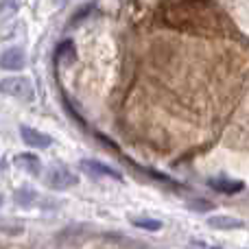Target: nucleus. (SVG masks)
<instances>
[{
  "label": "nucleus",
  "instance_id": "1",
  "mask_svg": "<svg viewBox=\"0 0 249 249\" xmlns=\"http://www.w3.org/2000/svg\"><path fill=\"white\" fill-rule=\"evenodd\" d=\"M0 94L31 103V101H35V86L26 77H4L0 81Z\"/></svg>",
  "mask_w": 249,
  "mask_h": 249
},
{
  "label": "nucleus",
  "instance_id": "2",
  "mask_svg": "<svg viewBox=\"0 0 249 249\" xmlns=\"http://www.w3.org/2000/svg\"><path fill=\"white\" fill-rule=\"evenodd\" d=\"M44 179H46L48 188H53V190H68L79 184V175L70 171L66 164H53L46 171Z\"/></svg>",
  "mask_w": 249,
  "mask_h": 249
},
{
  "label": "nucleus",
  "instance_id": "3",
  "mask_svg": "<svg viewBox=\"0 0 249 249\" xmlns=\"http://www.w3.org/2000/svg\"><path fill=\"white\" fill-rule=\"evenodd\" d=\"M79 168H81L86 175L94 177V179H116V181L123 179V173L118 171V168L99 162V160H81Z\"/></svg>",
  "mask_w": 249,
  "mask_h": 249
},
{
  "label": "nucleus",
  "instance_id": "4",
  "mask_svg": "<svg viewBox=\"0 0 249 249\" xmlns=\"http://www.w3.org/2000/svg\"><path fill=\"white\" fill-rule=\"evenodd\" d=\"M20 136L24 140V144L31 146V149H48L53 144V138L48 133L39 131L35 127H29V124H22L20 127Z\"/></svg>",
  "mask_w": 249,
  "mask_h": 249
},
{
  "label": "nucleus",
  "instance_id": "5",
  "mask_svg": "<svg viewBox=\"0 0 249 249\" xmlns=\"http://www.w3.org/2000/svg\"><path fill=\"white\" fill-rule=\"evenodd\" d=\"M26 66V57H24V51L22 48H9L0 55V68L2 70H9V72H18Z\"/></svg>",
  "mask_w": 249,
  "mask_h": 249
},
{
  "label": "nucleus",
  "instance_id": "6",
  "mask_svg": "<svg viewBox=\"0 0 249 249\" xmlns=\"http://www.w3.org/2000/svg\"><path fill=\"white\" fill-rule=\"evenodd\" d=\"M208 186L216 193H223V195H236L245 188V184L238 179H230V177H210L208 179Z\"/></svg>",
  "mask_w": 249,
  "mask_h": 249
},
{
  "label": "nucleus",
  "instance_id": "7",
  "mask_svg": "<svg viewBox=\"0 0 249 249\" xmlns=\"http://www.w3.org/2000/svg\"><path fill=\"white\" fill-rule=\"evenodd\" d=\"M208 225L214 230H243L245 223L236 216H230V214H216V216H210L208 219Z\"/></svg>",
  "mask_w": 249,
  "mask_h": 249
},
{
  "label": "nucleus",
  "instance_id": "8",
  "mask_svg": "<svg viewBox=\"0 0 249 249\" xmlns=\"http://www.w3.org/2000/svg\"><path fill=\"white\" fill-rule=\"evenodd\" d=\"M13 162H16L24 173H29V175H33V177L39 175V171H42V162H39V158L33 153H20V155H16Z\"/></svg>",
  "mask_w": 249,
  "mask_h": 249
},
{
  "label": "nucleus",
  "instance_id": "9",
  "mask_svg": "<svg viewBox=\"0 0 249 249\" xmlns=\"http://www.w3.org/2000/svg\"><path fill=\"white\" fill-rule=\"evenodd\" d=\"M129 223H131L133 228L146 230V232H158V230H162V221L146 219V216H131V219H129Z\"/></svg>",
  "mask_w": 249,
  "mask_h": 249
},
{
  "label": "nucleus",
  "instance_id": "10",
  "mask_svg": "<svg viewBox=\"0 0 249 249\" xmlns=\"http://www.w3.org/2000/svg\"><path fill=\"white\" fill-rule=\"evenodd\" d=\"M13 197H16V201L20 203V206H31V203H35V199H37V193L31 188H20L13 193Z\"/></svg>",
  "mask_w": 249,
  "mask_h": 249
},
{
  "label": "nucleus",
  "instance_id": "11",
  "mask_svg": "<svg viewBox=\"0 0 249 249\" xmlns=\"http://www.w3.org/2000/svg\"><path fill=\"white\" fill-rule=\"evenodd\" d=\"M186 206L190 208V210H197V212H208V210H212V203L210 201H203V199H190Z\"/></svg>",
  "mask_w": 249,
  "mask_h": 249
},
{
  "label": "nucleus",
  "instance_id": "12",
  "mask_svg": "<svg viewBox=\"0 0 249 249\" xmlns=\"http://www.w3.org/2000/svg\"><path fill=\"white\" fill-rule=\"evenodd\" d=\"M0 206H2V195H0Z\"/></svg>",
  "mask_w": 249,
  "mask_h": 249
}]
</instances>
